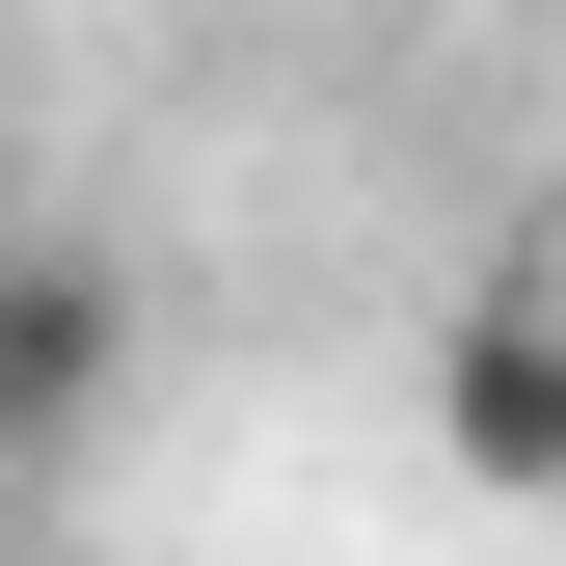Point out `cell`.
I'll return each mask as SVG.
<instances>
[{
	"label": "cell",
	"mask_w": 566,
	"mask_h": 566,
	"mask_svg": "<svg viewBox=\"0 0 566 566\" xmlns=\"http://www.w3.org/2000/svg\"><path fill=\"white\" fill-rule=\"evenodd\" d=\"M108 378H135V270L54 243V217H0V459H82Z\"/></svg>",
	"instance_id": "6da1fadb"
},
{
	"label": "cell",
	"mask_w": 566,
	"mask_h": 566,
	"mask_svg": "<svg viewBox=\"0 0 566 566\" xmlns=\"http://www.w3.org/2000/svg\"><path fill=\"white\" fill-rule=\"evenodd\" d=\"M432 432H459V485H539V459H566V350H539V297H513V270L459 297V378H432Z\"/></svg>",
	"instance_id": "7a4b0ae2"
}]
</instances>
